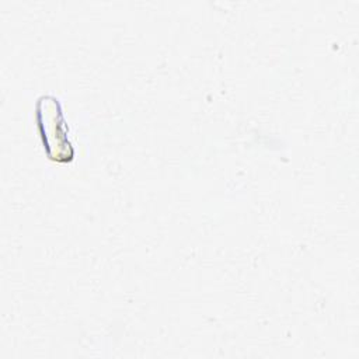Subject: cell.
Wrapping results in <instances>:
<instances>
[{
	"label": "cell",
	"instance_id": "1",
	"mask_svg": "<svg viewBox=\"0 0 359 359\" xmlns=\"http://www.w3.org/2000/svg\"><path fill=\"white\" fill-rule=\"evenodd\" d=\"M42 98L46 101V108H43V111L38 108V122L43 136V143L46 146V154L50 151V147H53V151L49 156L52 160H70L73 150L70 142L67 140L66 122L62 115L60 104L53 97Z\"/></svg>",
	"mask_w": 359,
	"mask_h": 359
}]
</instances>
